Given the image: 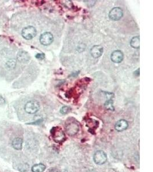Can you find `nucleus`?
<instances>
[{"instance_id": "f257e3e1", "label": "nucleus", "mask_w": 153, "mask_h": 172, "mask_svg": "<svg viewBox=\"0 0 153 172\" xmlns=\"http://www.w3.org/2000/svg\"><path fill=\"white\" fill-rule=\"evenodd\" d=\"M24 109L27 113L34 114L40 109V104L36 100H31L26 103Z\"/></svg>"}, {"instance_id": "423d86ee", "label": "nucleus", "mask_w": 153, "mask_h": 172, "mask_svg": "<svg viewBox=\"0 0 153 172\" xmlns=\"http://www.w3.org/2000/svg\"><path fill=\"white\" fill-rule=\"evenodd\" d=\"M54 41V36L49 32H45L41 34L40 38V41L41 44L47 46L52 44Z\"/></svg>"}, {"instance_id": "f3484780", "label": "nucleus", "mask_w": 153, "mask_h": 172, "mask_svg": "<svg viewBox=\"0 0 153 172\" xmlns=\"http://www.w3.org/2000/svg\"><path fill=\"white\" fill-rule=\"evenodd\" d=\"M69 110H70V109L69 107L63 106V107H61V109H60V113L64 115V114L68 113V112L69 111Z\"/></svg>"}, {"instance_id": "dca6fc26", "label": "nucleus", "mask_w": 153, "mask_h": 172, "mask_svg": "<svg viewBox=\"0 0 153 172\" xmlns=\"http://www.w3.org/2000/svg\"><path fill=\"white\" fill-rule=\"evenodd\" d=\"M16 65V61L14 59L9 60L6 63V67L8 68H13Z\"/></svg>"}, {"instance_id": "6ab92c4d", "label": "nucleus", "mask_w": 153, "mask_h": 172, "mask_svg": "<svg viewBox=\"0 0 153 172\" xmlns=\"http://www.w3.org/2000/svg\"><path fill=\"white\" fill-rule=\"evenodd\" d=\"M35 57L38 59H40V60H42V59H44L45 58V55L43 53H38L36 54Z\"/></svg>"}, {"instance_id": "20e7f679", "label": "nucleus", "mask_w": 153, "mask_h": 172, "mask_svg": "<svg viewBox=\"0 0 153 172\" xmlns=\"http://www.w3.org/2000/svg\"><path fill=\"white\" fill-rule=\"evenodd\" d=\"M107 160V156L105 151L102 150L96 151L94 155V161L97 165H103Z\"/></svg>"}, {"instance_id": "aec40b11", "label": "nucleus", "mask_w": 153, "mask_h": 172, "mask_svg": "<svg viewBox=\"0 0 153 172\" xmlns=\"http://www.w3.org/2000/svg\"><path fill=\"white\" fill-rule=\"evenodd\" d=\"M134 74H135V75L137 76H139V75H140V68L138 69L137 70H136V71H135Z\"/></svg>"}, {"instance_id": "7ed1b4c3", "label": "nucleus", "mask_w": 153, "mask_h": 172, "mask_svg": "<svg viewBox=\"0 0 153 172\" xmlns=\"http://www.w3.org/2000/svg\"><path fill=\"white\" fill-rule=\"evenodd\" d=\"M23 37L27 40H31L36 36L37 31L35 28L32 26H28L25 28L22 31Z\"/></svg>"}, {"instance_id": "f03ea898", "label": "nucleus", "mask_w": 153, "mask_h": 172, "mask_svg": "<svg viewBox=\"0 0 153 172\" xmlns=\"http://www.w3.org/2000/svg\"><path fill=\"white\" fill-rule=\"evenodd\" d=\"M52 137L57 143H61L64 141L65 134L60 127H54L51 131Z\"/></svg>"}, {"instance_id": "f8f14e48", "label": "nucleus", "mask_w": 153, "mask_h": 172, "mask_svg": "<svg viewBox=\"0 0 153 172\" xmlns=\"http://www.w3.org/2000/svg\"><path fill=\"white\" fill-rule=\"evenodd\" d=\"M30 58V56L26 52H19L17 54V59L20 62H26Z\"/></svg>"}, {"instance_id": "a211bd4d", "label": "nucleus", "mask_w": 153, "mask_h": 172, "mask_svg": "<svg viewBox=\"0 0 153 172\" xmlns=\"http://www.w3.org/2000/svg\"><path fill=\"white\" fill-rule=\"evenodd\" d=\"M21 167H20L19 168V170H20L21 169H23V170H22V172H26L29 169V165H27V164H24V165H21Z\"/></svg>"}, {"instance_id": "1a4fd4ad", "label": "nucleus", "mask_w": 153, "mask_h": 172, "mask_svg": "<svg viewBox=\"0 0 153 172\" xmlns=\"http://www.w3.org/2000/svg\"><path fill=\"white\" fill-rule=\"evenodd\" d=\"M123 53L122 51L117 50L113 52L111 55V59L115 63H120L123 60Z\"/></svg>"}, {"instance_id": "39448f33", "label": "nucleus", "mask_w": 153, "mask_h": 172, "mask_svg": "<svg viewBox=\"0 0 153 172\" xmlns=\"http://www.w3.org/2000/svg\"><path fill=\"white\" fill-rule=\"evenodd\" d=\"M123 12L120 8L116 7L110 10L109 13V18L113 21H118L123 17Z\"/></svg>"}, {"instance_id": "ddd939ff", "label": "nucleus", "mask_w": 153, "mask_h": 172, "mask_svg": "<svg viewBox=\"0 0 153 172\" xmlns=\"http://www.w3.org/2000/svg\"><path fill=\"white\" fill-rule=\"evenodd\" d=\"M46 169V166L43 164H38L33 165L32 168L33 172H43Z\"/></svg>"}, {"instance_id": "9b49d317", "label": "nucleus", "mask_w": 153, "mask_h": 172, "mask_svg": "<svg viewBox=\"0 0 153 172\" xmlns=\"http://www.w3.org/2000/svg\"><path fill=\"white\" fill-rule=\"evenodd\" d=\"M23 141L21 138H16L14 139L12 141V146L14 149L17 150H20L23 148Z\"/></svg>"}, {"instance_id": "4468645a", "label": "nucleus", "mask_w": 153, "mask_h": 172, "mask_svg": "<svg viewBox=\"0 0 153 172\" xmlns=\"http://www.w3.org/2000/svg\"><path fill=\"white\" fill-rule=\"evenodd\" d=\"M131 46L134 48H140V36H135L132 38L130 41Z\"/></svg>"}, {"instance_id": "0eeeda50", "label": "nucleus", "mask_w": 153, "mask_h": 172, "mask_svg": "<svg viewBox=\"0 0 153 172\" xmlns=\"http://www.w3.org/2000/svg\"><path fill=\"white\" fill-rule=\"evenodd\" d=\"M67 133L70 135L73 136L75 135L78 133L79 130V126L76 123L72 122L71 124H68V125L65 127Z\"/></svg>"}, {"instance_id": "6e6552de", "label": "nucleus", "mask_w": 153, "mask_h": 172, "mask_svg": "<svg viewBox=\"0 0 153 172\" xmlns=\"http://www.w3.org/2000/svg\"><path fill=\"white\" fill-rule=\"evenodd\" d=\"M103 47L101 45H95L90 50V53L93 58H99L103 54Z\"/></svg>"}, {"instance_id": "9d476101", "label": "nucleus", "mask_w": 153, "mask_h": 172, "mask_svg": "<svg viewBox=\"0 0 153 172\" xmlns=\"http://www.w3.org/2000/svg\"><path fill=\"white\" fill-rule=\"evenodd\" d=\"M129 126V124L127 122V121L124 119H121L119 120L116 123L115 125V129L116 131H123L125 130L127 127Z\"/></svg>"}, {"instance_id": "2eb2a0df", "label": "nucleus", "mask_w": 153, "mask_h": 172, "mask_svg": "<svg viewBox=\"0 0 153 172\" xmlns=\"http://www.w3.org/2000/svg\"><path fill=\"white\" fill-rule=\"evenodd\" d=\"M105 107L107 110L110 111L114 110V107L113 105V101L112 100H108L105 103Z\"/></svg>"}]
</instances>
